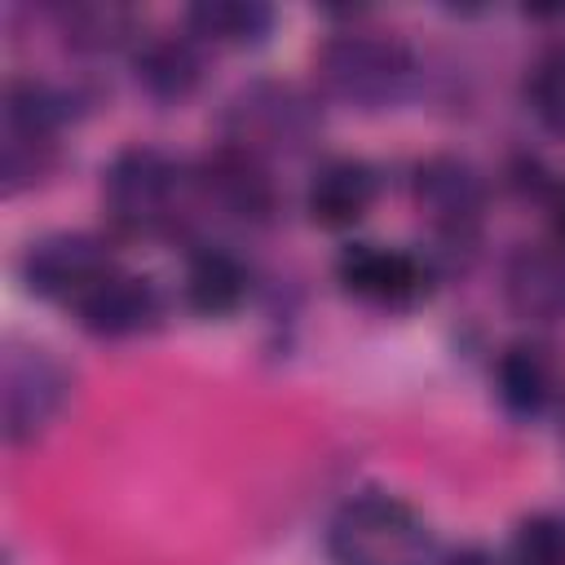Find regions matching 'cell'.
<instances>
[{
  "mask_svg": "<svg viewBox=\"0 0 565 565\" xmlns=\"http://www.w3.org/2000/svg\"><path fill=\"white\" fill-rule=\"evenodd\" d=\"M234 128L238 141H269V146H300L313 132L309 106L278 84H256L234 102Z\"/></svg>",
  "mask_w": 565,
  "mask_h": 565,
  "instance_id": "9c48e42d",
  "label": "cell"
},
{
  "mask_svg": "<svg viewBox=\"0 0 565 565\" xmlns=\"http://www.w3.org/2000/svg\"><path fill=\"white\" fill-rule=\"evenodd\" d=\"M446 565H494V561H490L481 547H463V552H455Z\"/></svg>",
  "mask_w": 565,
  "mask_h": 565,
  "instance_id": "7402d4cb",
  "label": "cell"
},
{
  "mask_svg": "<svg viewBox=\"0 0 565 565\" xmlns=\"http://www.w3.org/2000/svg\"><path fill=\"white\" fill-rule=\"evenodd\" d=\"M71 393V375L66 366L49 353V349H22L13 344L4 353V371H0V411H4V437L18 446V441H31L40 437L53 415L62 411Z\"/></svg>",
  "mask_w": 565,
  "mask_h": 565,
  "instance_id": "3957f363",
  "label": "cell"
},
{
  "mask_svg": "<svg viewBox=\"0 0 565 565\" xmlns=\"http://www.w3.org/2000/svg\"><path fill=\"white\" fill-rule=\"evenodd\" d=\"M66 119V97L40 79H13L4 93V128L26 137H53V128Z\"/></svg>",
  "mask_w": 565,
  "mask_h": 565,
  "instance_id": "2e32d148",
  "label": "cell"
},
{
  "mask_svg": "<svg viewBox=\"0 0 565 565\" xmlns=\"http://www.w3.org/2000/svg\"><path fill=\"white\" fill-rule=\"evenodd\" d=\"M530 106L556 137H565V44H556L539 57V66L530 75Z\"/></svg>",
  "mask_w": 565,
  "mask_h": 565,
  "instance_id": "d6986e66",
  "label": "cell"
},
{
  "mask_svg": "<svg viewBox=\"0 0 565 565\" xmlns=\"http://www.w3.org/2000/svg\"><path fill=\"white\" fill-rule=\"evenodd\" d=\"M516 565H565V525L556 516H525L512 534Z\"/></svg>",
  "mask_w": 565,
  "mask_h": 565,
  "instance_id": "ffe728a7",
  "label": "cell"
},
{
  "mask_svg": "<svg viewBox=\"0 0 565 565\" xmlns=\"http://www.w3.org/2000/svg\"><path fill=\"white\" fill-rule=\"evenodd\" d=\"M512 296L534 313H561L565 309V269L547 256H525L512 274Z\"/></svg>",
  "mask_w": 565,
  "mask_h": 565,
  "instance_id": "e0dca14e",
  "label": "cell"
},
{
  "mask_svg": "<svg viewBox=\"0 0 565 565\" xmlns=\"http://www.w3.org/2000/svg\"><path fill=\"white\" fill-rule=\"evenodd\" d=\"M177 185V168L159 150H124L106 172V212L119 230H159L172 216Z\"/></svg>",
  "mask_w": 565,
  "mask_h": 565,
  "instance_id": "277c9868",
  "label": "cell"
},
{
  "mask_svg": "<svg viewBox=\"0 0 565 565\" xmlns=\"http://www.w3.org/2000/svg\"><path fill=\"white\" fill-rule=\"evenodd\" d=\"M247 296V269L221 252V247H203L190 256L185 265V305L203 318H225L243 305Z\"/></svg>",
  "mask_w": 565,
  "mask_h": 565,
  "instance_id": "7c38bea8",
  "label": "cell"
},
{
  "mask_svg": "<svg viewBox=\"0 0 565 565\" xmlns=\"http://www.w3.org/2000/svg\"><path fill=\"white\" fill-rule=\"evenodd\" d=\"M132 31V13L119 4H75L66 9V35L79 49H115Z\"/></svg>",
  "mask_w": 565,
  "mask_h": 565,
  "instance_id": "ac0fdd59",
  "label": "cell"
},
{
  "mask_svg": "<svg viewBox=\"0 0 565 565\" xmlns=\"http://www.w3.org/2000/svg\"><path fill=\"white\" fill-rule=\"evenodd\" d=\"M185 22L212 44H260L274 26V9L256 0H203L185 13Z\"/></svg>",
  "mask_w": 565,
  "mask_h": 565,
  "instance_id": "4fadbf2b",
  "label": "cell"
},
{
  "mask_svg": "<svg viewBox=\"0 0 565 565\" xmlns=\"http://www.w3.org/2000/svg\"><path fill=\"white\" fill-rule=\"evenodd\" d=\"M137 79L159 97V102H181L194 93L199 84V53L177 40V35H163V40H150L141 53H137Z\"/></svg>",
  "mask_w": 565,
  "mask_h": 565,
  "instance_id": "5bb4252c",
  "label": "cell"
},
{
  "mask_svg": "<svg viewBox=\"0 0 565 565\" xmlns=\"http://www.w3.org/2000/svg\"><path fill=\"white\" fill-rule=\"evenodd\" d=\"M75 313H79V327L93 335H132L159 318V296L150 278L110 269L102 282H93L75 300Z\"/></svg>",
  "mask_w": 565,
  "mask_h": 565,
  "instance_id": "ba28073f",
  "label": "cell"
},
{
  "mask_svg": "<svg viewBox=\"0 0 565 565\" xmlns=\"http://www.w3.org/2000/svg\"><path fill=\"white\" fill-rule=\"evenodd\" d=\"M110 252L102 238L93 234H53L31 243L22 274L31 282V291L53 296V300H79L93 282H102L110 274Z\"/></svg>",
  "mask_w": 565,
  "mask_h": 565,
  "instance_id": "5b68a950",
  "label": "cell"
},
{
  "mask_svg": "<svg viewBox=\"0 0 565 565\" xmlns=\"http://www.w3.org/2000/svg\"><path fill=\"white\" fill-rule=\"evenodd\" d=\"M335 278L349 296L371 300V305H411L428 291V269L397 247H380V243H353L340 252L335 260Z\"/></svg>",
  "mask_w": 565,
  "mask_h": 565,
  "instance_id": "8992f818",
  "label": "cell"
},
{
  "mask_svg": "<svg viewBox=\"0 0 565 565\" xmlns=\"http://www.w3.org/2000/svg\"><path fill=\"white\" fill-rule=\"evenodd\" d=\"M203 190H207V199H212L221 212L243 216V221H260V216H269V207H274L269 177L260 172V163H256L252 150H243V146H225V150H216V154L203 163Z\"/></svg>",
  "mask_w": 565,
  "mask_h": 565,
  "instance_id": "30bf717a",
  "label": "cell"
},
{
  "mask_svg": "<svg viewBox=\"0 0 565 565\" xmlns=\"http://www.w3.org/2000/svg\"><path fill=\"white\" fill-rule=\"evenodd\" d=\"M327 547L335 565H437L428 525L388 494L349 499L327 530Z\"/></svg>",
  "mask_w": 565,
  "mask_h": 565,
  "instance_id": "6da1fadb",
  "label": "cell"
},
{
  "mask_svg": "<svg viewBox=\"0 0 565 565\" xmlns=\"http://www.w3.org/2000/svg\"><path fill=\"white\" fill-rule=\"evenodd\" d=\"M318 84L327 97L380 110L393 106L411 84V53L375 31H344L318 49Z\"/></svg>",
  "mask_w": 565,
  "mask_h": 565,
  "instance_id": "7a4b0ae2",
  "label": "cell"
},
{
  "mask_svg": "<svg viewBox=\"0 0 565 565\" xmlns=\"http://www.w3.org/2000/svg\"><path fill=\"white\" fill-rule=\"evenodd\" d=\"M415 207L446 234H472L486 212V185L472 163L437 154L415 168Z\"/></svg>",
  "mask_w": 565,
  "mask_h": 565,
  "instance_id": "52a82bcc",
  "label": "cell"
},
{
  "mask_svg": "<svg viewBox=\"0 0 565 565\" xmlns=\"http://www.w3.org/2000/svg\"><path fill=\"white\" fill-rule=\"evenodd\" d=\"M552 234L565 243V185L552 190Z\"/></svg>",
  "mask_w": 565,
  "mask_h": 565,
  "instance_id": "44dd1931",
  "label": "cell"
},
{
  "mask_svg": "<svg viewBox=\"0 0 565 565\" xmlns=\"http://www.w3.org/2000/svg\"><path fill=\"white\" fill-rule=\"evenodd\" d=\"M375 203V172L362 159H331L318 168L309 185V216L322 230H349L358 225Z\"/></svg>",
  "mask_w": 565,
  "mask_h": 565,
  "instance_id": "8fae6325",
  "label": "cell"
},
{
  "mask_svg": "<svg viewBox=\"0 0 565 565\" xmlns=\"http://www.w3.org/2000/svg\"><path fill=\"white\" fill-rule=\"evenodd\" d=\"M547 388H552V375L543 353L534 344H508L499 358V397L508 402V411L539 415L547 402Z\"/></svg>",
  "mask_w": 565,
  "mask_h": 565,
  "instance_id": "9a60e30c",
  "label": "cell"
}]
</instances>
